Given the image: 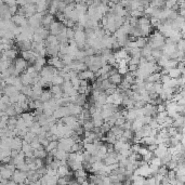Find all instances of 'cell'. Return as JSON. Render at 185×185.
<instances>
[{
    "label": "cell",
    "mask_w": 185,
    "mask_h": 185,
    "mask_svg": "<svg viewBox=\"0 0 185 185\" xmlns=\"http://www.w3.org/2000/svg\"><path fill=\"white\" fill-rule=\"evenodd\" d=\"M27 178V172L22 171L20 169H15L12 174V179L15 183H24L25 179Z\"/></svg>",
    "instance_id": "1"
},
{
    "label": "cell",
    "mask_w": 185,
    "mask_h": 185,
    "mask_svg": "<svg viewBox=\"0 0 185 185\" xmlns=\"http://www.w3.org/2000/svg\"><path fill=\"white\" fill-rule=\"evenodd\" d=\"M64 27V25H63L61 22H57V21H53L50 25H49V33L52 35H59L60 34V31L62 30V28Z\"/></svg>",
    "instance_id": "2"
},
{
    "label": "cell",
    "mask_w": 185,
    "mask_h": 185,
    "mask_svg": "<svg viewBox=\"0 0 185 185\" xmlns=\"http://www.w3.org/2000/svg\"><path fill=\"white\" fill-rule=\"evenodd\" d=\"M78 78L79 79H87V80H93L94 78V71H90L89 68L85 69V71H78Z\"/></svg>",
    "instance_id": "3"
},
{
    "label": "cell",
    "mask_w": 185,
    "mask_h": 185,
    "mask_svg": "<svg viewBox=\"0 0 185 185\" xmlns=\"http://www.w3.org/2000/svg\"><path fill=\"white\" fill-rule=\"evenodd\" d=\"M53 21H54L53 14H51V13H45L42 19H41V25L45 26L47 28V27H49V25H50Z\"/></svg>",
    "instance_id": "4"
},
{
    "label": "cell",
    "mask_w": 185,
    "mask_h": 185,
    "mask_svg": "<svg viewBox=\"0 0 185 185\" xmlns=\"http://www.w3.org/2000/svg\"><path fill=\"white\" fill-rule=\"evenodd\" d=\"M160 77H161V74H160L159 71H155V73H152V74H149L146 77L145 81H148V82H159L160 81Z\"/></svg>",
    "instance_id": "5"
},
{
    "label": "cell",
    "mask_w": 185,
    "mask_h": 185,
    "mask_svg": "<svg viewBox=\"0 0 185 185\" xmlns=\"http://www.w3.org/2000/svg\"><path fill=\"white\" fill-rule=\"evenodd\" d=\"M69 173H71V172L69 171V167L67 165L60 166L56 170L57 177H66V175H68Z\"/></svg>",
    "instance_id": "6"
},
{
    "label": "cell",
    "mask_w": 185,
    "mask_h": 185,
    "mask_svg": "<svg viewBox=\"0 0 185 185\" xmlns=\"http://www.w3.org/2000/svg\"><path fill=\"white\" fill-rule=\"evenodd\" d=\"M108 79H109L111 83H114V85H118L120 82H121V80H123V76H121L120 74H118V73H116V74L109 76V77H108Z\"/></svg>",
    "instance_id": "7"
},
{
    "label": "cell",
    "mask_w": 185,
    "mask_h": 185,
    "mask_svg": "<svg viewBox=\"0 0 185 185\" xmlns=\"http://www.w3.org/2000/svg\"><path fill=\"white\" fill-rule=\"evenodd\" d=\"M50 99H52V93H51V91H50V89H49V90H43L42 93L40 94L39 100L41 101V102H47V101H49Z\"/></svg>",
    "instance_id": "8"
},
{
    "label": "cell",
    "mask_w": 185,
    "mask_h": 185,
    "mask_svg": "<svg viewBox=\"0 0 185 185\" xmlns=\"http://www.w3.org/2000/svg\"><path fill=\"white\" fill-rule=\"evenodd\" d=\"M168 75L170 78H179L182 74L178 67H173V68H170L168 71Z\"/></svg>",
    "instance_id": "9"
},
{
    "label": "cell",
    "mask_w": 185,
    "mask_h": 185,
    "mask_svg": "<svg viewBox=\"0 0 185 185\" xmlns=\"http://www.w3.org/2000/svg\"><path fill=\"white\" fill-rule=\"evenodd\" d=\"M93 127H94L93 121L91 119H87L82 123V128L85 131H92Z\"/></svg>",
    "instance_id": "10"
},
{
    "label": "cell",
    "mask_w": 185,
    "mask_h": 185,
    "mask_svg": "<svg viewBox=\"0 0 185 185\" xmlns=\"http://www.w3.org/2000/svg\"><path fill=\"white\" fill-rule=\"evenodd\" d=\"M51 82H52V85H61L63 82H64V79H63V77H62V76H60V75H54L53 77H52Z\"/></svg>",
    "instance_id": "11"
},
{
    "label": "cell",
    "mask_w": 185,
    "mask_h": 185,
    "mask_svg": "<svg viewBox=\"0 0 185 185\" xmlns=\"http://www.w3.org/2000/svg\"><path fill=\"white\" fill-rule=\"evenodd\" d=\"M147 163L148 165L156 166V167H160V166H161V159H160L159 157L154 156L151 160H149V161H147Z\"/></svg>",
    "instance_id": "12"
},
{
    "label": "cell",
    "mask_w": 185,
    "mask_h": 185,
    "mask_svg": "<svg viewBox=\"0 0 185 185\" xmlns=\"http://www.w3.org/2000/svg\"><path fill=\"white\" fill-rule=\"evenodd\" d=\"M57 142H59V141H50L49 144L47 145V147L45 148L47 151V153H49V152L54 149V148H57Z\"/></svg>",
    "instance_id": "13"
},
{
    "label": "cell",
    "mask_w": 185,
    "mask_h": 185,
    "mask_svg": "<svg viewBox=\"0 0 185 185\" xmlns=\"http://www.w3.org/2000/svg\"><path fill=\"white\" fill-rule=\"evenodd\" d=\"M152 56L154 57L155 60H158L160 56L162 55V51L160 49H152Z\"/></svg>",
    "instance_id": "14"
},
{
    "label": "cell",
    "mask_w": 185,
    "mask_h": 185,
    "mask_svg": "<svg viewBox=\"0 0 185 185\" xmlns=\"http://www.w3.org/2000/svg\"><path fill=\"white\" fill-rule=\"evenodd\" d=\"M123 135L126 137V139L128 140V141H131L132 137H133V131H132L131 129H128V130H123Z\"/></svg>",
    "instance_id": "15"
},
{
    "label": "cell",
    "mask_w": 185,
    "mask_h": 185,
    "mask_svg": "<svg viewBox=\"0 0 185 185\" xmlns=\"http://www.w3.org/2000/svg\"><path fill=\"white\" fill-rule=\"evenodd\" d=\"M74 34L75 30L73 27H66V38L67 39H74Z\"/></svg>",
    "instance_id": "16"
},
{
    "label": "cell",
    "mask_w": 185,
    "mask_h": 185,
    "mask_svg": "<svg viewBox=\"0 0 185 185\" xmlns=\"http://www.w3.org/2000/svg\"><path fill=\"white\" fill-rule=\"evenodd\" d=\"M184 46H185L184 39L181 38V39L177 42V50H179V51H184Z\"/></svg>",
    "instance_id": "17"
},
{
    "label": "cell",
    "mask_w": 185,
    "mask_h": 185,
    "mask_svg": "<svg viewBox=\"0 0 185 185\" xmlns=\"http://www.w3.org/2000/svg\"><path fill=\"white\" fill-rule=\"evenodd\" d=\"M154 156H155V155H154V153H153V152L148 151L145 155H143L142 158H143V160H145V161H149V160H151Z\"/></svg>",
    "instance_id": "18"
},
{
    "label": "cell",
    "mask_w": 185,
    "mask_h": 185,
    "mask_svg": "<svg viewBox=\"0 0 185 185\" xmlns=\"http://www.w3.org/2000/svg\"><path fill=\"white\" fill-rule=\"evenodd\" d=\"M126 121V118L123 116L119 117V118H117L116 120H115V126H118V127H121V126L123 125V123Z\"/></svg>",
    "instance_id": "19"
},
{
    "label": "cell",
    "mask_w": 185,
    "mask_h": 185,
    "mask_svg": "<svg viewBox=\"0 0 185 185\" xmlns=\"http://www.w3.org/2000/svg\"><path fill=\"white\" fill-rule=\"evenodd\" d=\"M128 66H125V67H118L117 68V73L118 74H120L121 76H123V75H126L127 73H128Z\"/></svg>",
    "instance_id": "20"
},
{
    "label": "cell",
    "mask_w": 185,
    "mask_h": 185,
    "mask_svg": "<svg viewBox=\"0 0 185 185\" xmlns=\"http://www.w3.org/2000/svg\"><path fill=\"white\" fill-rule=\"evenodd\" d=\"M146 103L143 100H139V101H134V108H142L143 106L145 105Z\"/></svg>",
    "instance_id": "21"
},
{
    "label": "cell",
    "mask_w": 185,
    "mask_h": 185,
    "mask_svg": "<svg viewBox=\"0 0 185 185\" xmlns=\"http://www.w3.org/2000/svg\"><path fill=\"white\" fill-rule=\"evenodd\" d=\"M148 152V149H147V146H140V148H139V151H137V154L139 155H141V156H143V155H145L146 153Z\"/></svg>",
    "instance_id": "22"
},
{
    "label": "cell",
    "mask_w": 185,
    "mask_h": 185,
    "mask_svg": "<svg viewBox=\"0 0 185 185\" xmlns=\"http://www.w3.org/2000/svg\"><path fill=\"white\" fill-rule=\"evenodd\" d=\"M177 105H184L185 106V97H181L177 101Z\"/></svg>",
    "instance_id": "23"
},
{
    "label": "cell",
    "mask_w": 185,
    "mask_h": 185,
    "mask_svg": "<svg viewBox=\"0 0 185 185\" xmlns=\"http://www.w3.org/2000/svg\"><path fill=\"white\" fill-rule=\"evenodd\" d=\"M82 1H83V2H85V0H82Z\"/></svg>",
    "instance_id": "24"
},
{
    "label": "cell",
    "mask_w": 185,
    "mask_h": 185,
    "mask_svg": "<svg viewBox=\"0 0 185 185\" xmlns=\"http://www.w3.org/2000/svg\"><path fill=\"white\" fill-rule=\"evenodd\" d=\"M0 141H1V137H0Z\"/></svg>",
    "instance_id": "25"
}]
</instances>
